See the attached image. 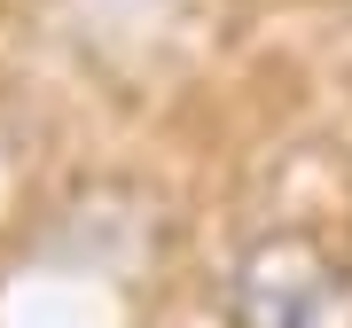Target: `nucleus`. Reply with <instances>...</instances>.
<instances>
[{"mask_svg":"<svg viewBox=\"0 0 352 328\" xmlns=\"http://www.w3.org/2000/svg\"><path fill=\"white\" fill-rule=\"evenodd\" d=\"M227 328H352V266L305 227L243 242L227 266Z\"/></svg>","mask_w":352,"mask_h":328,"instance_id":"1","label":"nucleus"}]
</instances>
